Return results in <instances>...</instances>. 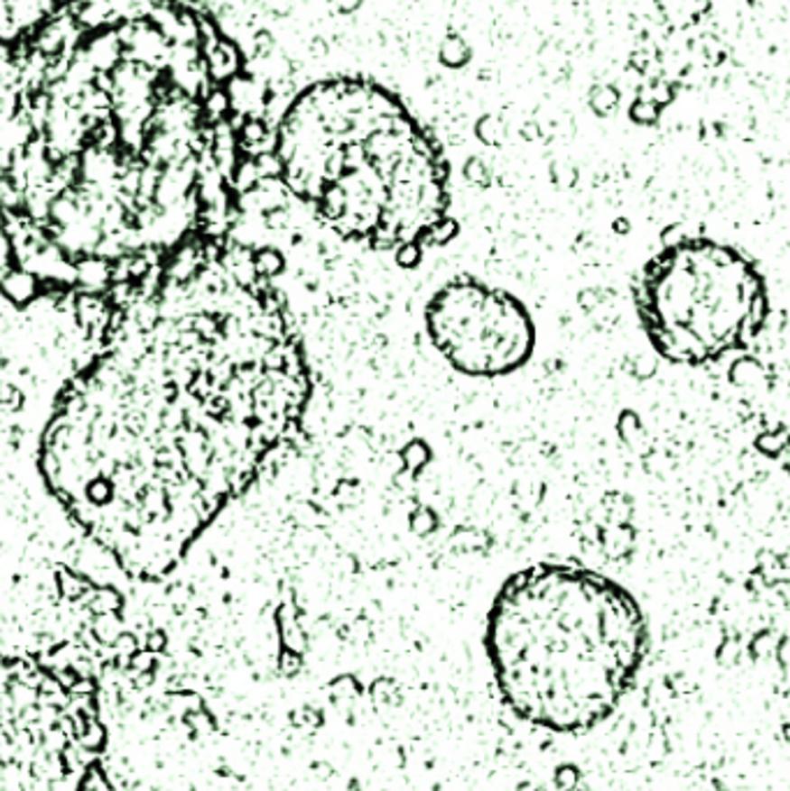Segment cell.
I'll return each mask as SVG.
<instances>
[{
	"mask_svg": "<svg viewBox=\"0 0 790 791\" xmlns=\"http://www.w3.org/2000/svg\"><path fill=\"white\" fill-rule=\"evenodd\" d=\"M498 690L522 720L575 733L612 715L646 653V621L624 585L577 565H534L487 618Z\"/></svg>",
	"mask_w": 790,
	"mask_h": 791,
	"instance_id": "obj_4",
	"label": "cell"
},
{
	"mask_svg": "<svg viewBox=\"0 0 790 791\" xmlns=\"http://www.w3.org/2000/svg\"><path fill=\"white\" fill-rule=\"evenodd\" d=\"M309 400L283 294L218 241L118 306L56 399L40 473L123 572L158 581L300 436Z\"/></svg>",
	"mask_w": 790,
	"mask_h": 791,
	"instance_id": "obj_2",
	"label": "cell"
},
{
	"mask_svg": "<svg viewBox=\"0 0 790 791\" xmlns=\"http://www.w3.org/2000/svg\"><path fill=\"white\" fill-rule=\"evenodd\" d=\"M636 308L663 359L700 366L751 345L769 297L747 253L711 239H677L642 266Z\"/></svg>",
	"mask_w": 790,
	"mask_h": 791,
	"instance_id": "obj_5",
	"label": "cell"
},
{
	"mask_svg": "<svg viewBox=\"0 0 790 791\" xmlns=\"http://www.w3.org/2000/svg\"><path fill=\"white\" fill-rule=\"evenodd\" d=\"M151 667H153V658H151L149 653L133 655V669H135V674H146V671H151Z\"/></svg>",
	"mask_w": 790,
	"mask_h": 791,
	"instance_id": "obj_9",
	"label": "cell"
},
{
	"mask_svg": "<svg viewBox=\"0 0 790 791\" xmlns=\"http://www.w3.org/2000/svg\"><path fill=\"white\" fill-rule=\"evenodd\" d=\"M281 181L341 239L413 250L448 223V167L387 88L331 79L306 88L278 123Z\"/></svg>",
	"mask_w": 790,
	"mask_h": 791,
	"instance_id": "obj_3",
	"label": "cell"
},
{
	"mask_svg": "<svg viewBox=\"0 0 790 791\" xmlns=\"http://www.w3.org/2000/svg\"><path fill=\"white\" fill-rule=\"evenodd\" d=\"M186 722L195 736H207V733L214 731V720L204 713V708L198 713H188Z\"/></svg>",
	"mask_w": 790,
	"mask_h": 791,
	"instance_id": "obj_8",
	"label": "cell"
},
{
	"mask_svg": "<svg viewBox=\"0 0 790 791\" xmlns=\"http://www.w3.org/2000/svg\"><path fill=\"white\" fill-rule=\"evenodd\" d=\"M77 740H79V748L86 750V752H100L107 743V729L100 720H88L84 731L77 736Z\"/></svg>",
	"mask_w": 790,
	"mask_h": 791,
	"instance_id": "obj_7",
	"label": "cell"
},
{
	"mask_svg": "<svg viewBox=\"0 0 790 791\" xmlns=\"http://www.w3.org/2000/svg\"><path fill=\"white\" fill-rule=\"evenodd\" d=\"M163 646H165V637H163V634H153V637H149V650H163Z\"/></svg>",
	"mask_w": 790,
	"mask_h": 791,
	"instance_id": "obj_11",
	"label": "cell"
},
{
	"mask_svg": "<svg viewBox=\"0 0 790 791\" xmlns=\"http://www.w3.org/2000/svg\"><path fill=\"white\" fill-rule=\"evenodd\" d=\"M195 0H65L0 40V292L118 306L218 244L265 123Z\"/></svg>",
	"mask_w": 790,
	"mask_h": 791,
	"instance_id": "obj_1",
	"label": "cell"
},
{
	"mask_svg": "<svg viewBox=\"0 0 790 791\" xmlns=\"http://www.w3.org/2000/svg\"><path fill=\"white\" fill-rule=\"evenodd\" d=\"M432 345L454 371L503 377L529 363L535 325L515 294L470 276L438 287L424 308Z\"/></svg>",
	"mask_w": 790,
	"mask_h": 791,
	"instance_id": "obj_6",
	"label": "cell"
},
{
	"mask_svg": "<svg viewBox=\"0 0 790 791\" xmlns=\"http://www.w3.org/2000/svg\"><path fill=\"white\" fill-rule=\"evenodd\" d=\"M116 650L118 653H123V655H130V658H133L135 655V639H130V637H121L116 641Z\"/></svg>",
	"mask_w": 790,
	"mask_h": 791,
	"instance_id": "obj_10",
	"label": "cell"
}]
</instances>
